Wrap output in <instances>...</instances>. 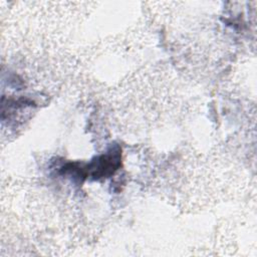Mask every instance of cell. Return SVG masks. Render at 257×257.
Returning <instances> with one entry per match:
<instances>
[{
	"label": "cell",
	"mask_w": 257,
	"mask_h": 257,
	"mask_svg": "<svg viewBox=\"0 0 257 257\" xmlns=\"http://www.w3.org/2000/svg\"><path fill=\"white\" fill-rule=\"evenodd\" d=\"M120 165V149L117 145L108 149L105 154H102L92 160L85 166L77 167V164H68L63 167V172L77 176V178L89 177L92 180L107 178L112 175Z\"/></svg>",
	"instance_id": "obj_1"
}]
</instances>
